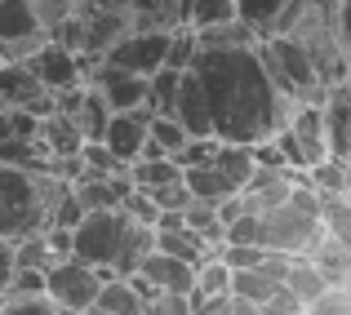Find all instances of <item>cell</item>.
<instances>
[{
    "label": "cell",
    "mask_w": 351,
    "mask_h": 315,
    "mask_svg": "<svg viewBox=\"0 0 351 315\" xmlns=\"http://www.w3.org/2000/svg\"><path fill=\"white\" fill-rule=\"evenodd\" d=\"M156 249L160 253H173V257H182V262H205L209 253H218V249H209L205 240L196 236L191 227H173V231H156Z\"/></svg>",
    "instance_id": "7402d4cb"
},
{
    "label": "cell",
    "mask_w": 351,
    "mask_h": 315,
    "mask_svg": "<svg viewBox=\"0 0 351 315\" xmlns=\"http://www.w3.org/2000/svg\"><path fill=\"white\" fill-rule=\"evenodd\" d=\"M276 289H280V280L271 271H263V266H240V271H232V284H227V293L249 302V307H263Z\"/></svg>",
    "instance_id": "ffe728a7"
},
{
    "label": "cell",
    "mask_w": 351,
    "mask_h": 315,
    "mask_svg": "<svg viewBox=\"0 0 351 315\" xmlns=\"http://www.w3.org/2000/svg\"><path fill=\"white\" fill-rule=\"evenodd\" d=\"M71 182L53 178L45 169L0 164V240H23L49 222V205Z\"/></svg>",
    "instance_id": "7a4b0ae2"
},
{
    "label": "cell",
    "mask_w": 351,
    "mask_h": 315,
    "mask_svg": "<svg viewBox=\"0 0 351 315\" xmlns=\"http://www.w3.org/2000/svg\"><path fill=\"white\" fill-rule=\"evenodd\" d=\"M218 257H223L232 271H240V266H258L263 244H218Z\"/></svg>",
    "instance_id": "836d02e7"
},
{
    "label": "cell",
    "mask_w": 351,
    "mask_h": 315,
    "mask_svg": "<svg viewBox=\"0 0 351 315\" xmlns=\"http://www.w3.org/2000/svg\"><path fill=\"white\" fill-rule=\"evenodd\" d=\"M289 9H293V0H236V18L254 27L258 40H263V36L285 32V23H289Z\"/></svg>",
    "instance_id": "e0dca14e"
},
{
    "label": "cell",
    "mask_w": 351,
    "mask_h": 315,
    "mask_svg": "<svg viewBox=\"0 0 351 315\" xmlns=\"http://www.w3.org/2000/svg\"><path fill=\"white\" fill-rule=\"evenodd\" d=\"M178 173L182 169L173 164V155H160V160H129V182H134V187H143V191L160 187V182H173Z\"/></svg>",
    "instance_id": "83f0119b"
},
{
    "label": "cell",
    "mask_w": 351,
    "mask_h": 315,
    "mask_svg": "<svg viewBox=\"0 0 351 315\" xmlns=\"http://www.w3.org/2000/svg\"><path fill=\"white\" fill-rule=\"evenodd\" d=\"M32 9H36V18H40V27H53L58 18L76 14L80 0H32Z\"/></svg>",
    "instance_id": "e575fe53"
},
{
    "label": "cell",
    "mask_w": 351,
    "mask_h": 315,
    "mask_svg": "<svg viewBox=\"0 0 351 315\" xmlns=\"http://www.w3.org/2000/svg\"><path fill=\"white\" fill-rule=\"evenodd\" d=\"M280 284H285V289H289L293 298L302 302V307H307V302L316 298L320 289H325V275H320L316 266L307 262V257H293V262H289V271H285V280H280Z\"/></svg>",
    "instance_id": "d4e9b609"
},
{
    "label": "cell",
    "mask_w": 351,
    "mask_h": 315,
    "mask_svg": "<svg viewBox=\"0 0 351 315\" xmlns=\"http://www.w3.org/2000/svg\"><path fill=\"white\" fill-rule=\"evenodd\" d=\"M182 187L191 191V200H209V205H214V200L232 196L236 182L227 178L214 160H200V164H187V169H182Z\"/></svg>",
    "instance_id": "ac0fdd59"
},
{
    "label": "cell",
    "mask_w": 351,
    "mask_h": 315,
    "mask_svg": "<svg viewBox=\"0 0 351 315\" xmlns=\"http://www.w3.org/2000/svg\"><path fill=\"white\" fill-rule=\"evenodd\" d=\"M40 40H45V27L36 18L32 0H0V53H5V62L27 58Z\"/></svg>",
    "instance_id": "52a82bcc"
},
{
    "label": "cell",
    "mask_w": 351,
    "mask_h": 315,
    "mask_svg": "<svg viewBox=\"0 0 351 315\" xmlns=\"http://www.w3.org/2000/svg\"><path fill=\"white\" fill-rule=\"evenodd\" d=\"M94 311H103V315H143V298H138V289L125 275H107V280L98 284Z\"/></svg>",
    "instance_id": "d6986e66"
},
{
    "label": "cell",
    "mask_w": 351,
    "mask_h": 315,
    "mask_svg": "<svg viewBox=\"0 0 351 315\" xmlns=\"http://www.w3.org/2000/svg\"><path fill=\"white\" fill-rule=\"evenodd\" d=\"M214 164L236 182V191H240V187H245V178L254 173V147H245V142H218Z\"/></svg>",
    "instance_id": "cb8c5ba5"
},
{
    "label": "cell",
    "mask_w": 351,
    "mask_h": 315,
    "mask_svg": "<svg viewBox=\"0 0 351 315\" xmlns=\"http://www.w3.org/2000/svg\"><path fill=\"white\" fill-rule=\"evenodd\" d=\"M107 14H116L125 27H178V0H85Z\"/></svg>",
    "instance_id": "4fadbf2b"
},
{
    "label": "cell",
    "mask_w": 351,
    "mask_h": 315,
    "mask_svg": "<svg viewBox=\"0 0 351 315\" xmlns=\"http://www.w3.org/2000/svg\"><path fill=\"white\" fill-rule=\"evenodd\" d=\"M182 227H191L209 249L223 244V222L214 218V205H209V200H191V205L182 209Z\"/></svg>",
    "instance_id": "4316f807"
},
{
    "label": "cell",
    "mask_w": 351,
    "mask_h": 315,
    "mask_svg": "<svg viewBox=\"0 0 351 315\" xmlns=\"http://www.w3.org/2000/svg\"><path fill=\"white\" fill-rule=\"evenodd\" d=\"M165 45H169V27H129L98 58L116 62V67L134 71V76H152L156 67H165Z\"/></svg>",
    "instance_id": "5b68a950"
},
{
    "label": "cell",
    "mask_w": 351,
    "mask_h": 315,
    "mask_svg": "<svg viewBox=\"0 0 351 315\" xmlns=\"http://www.w3.org/2000/svg\"><path fill=\"white\" fill-rule=\"evenodd\" d=\"M36 293H45V271H36V266H14L5 289H0V298H36Z\"/></svg>",
    "instance_id": "f546056e"
},
{
    "label": "cell",
    "mask_w": 351,
    "mask_h": 315,
    "mask_svg": "<svg viewBox=\"0 0 351 315\" xmlns=\"http://www.w3.org/2000/svg\"><path fill=\"white\" fill-rule=\"evenodd\" d=\"M316 222H320V231H325V236L347 240V244H351V205H347V196H320Z\"/></svg>",
    "instance_id": "484cf974"
},
{
    "label": "cell",
    "mask_w": 351,
    "mask_h": 315,
    "mask_svg": "<svg viewBox=\"0 0 351 315\" xmlns=\"http://www.w3.org/2000/svg\"><path fill=\"white\" fill-rule=\"evenodd\" d=\"M36 138H40V147H45V155H49V160H58V155H76L80 142H85L80 125H76L71 116H58V111L40 116V125H36Z\"/></svg>",
    "instance_id": "2e32d148"
},
{
    "label": "cell",
    "mask_w": 351,
    "mask_h": 315,
    "mask_svg": "<svg viewBox=\"0 0 351 315\" xmlns=\"http://www.w3.org/2000/svg\"><path fill=\"white\" fill-rule=\"evenodd\" d=\"M169 116L178 120L182 129H187V138H214V129H209L205 94H200L196 76H191L187 67H182V80H178V94H173V103H169Z\"/></svg>",
    "instance_id": "5bb4252c"
},
{
    "label": "cell",
    "mask_w": 351,
    "mask_h": 315,
    "mask_svg": "<svg viewBox=\"0 0 351 315\" xmlns=\"http://www.w3.org/2000/svg\"><path fill=\"white\" fill-rule=\"evenodd\" d=\"M302 315H351V289L347 284H325V289L302 307Z\"/></svg>",
    "instance_id": "f1b7e54d"
},
{
    "label": "cell",
    "mask_w": 351,
    "mask_h": 315,
    "mask_svg": "<svg viewBox=\"0 0 351 315\" xmlns=\"http://www.w3.org/2000/svg\"><path fill=\"white\" fill-rule=\"evenodd\" d=\"M147 134H152V138H156V142H160L169 155L178 151L182 142H187V129H182L173 116H152V120H147Z\"/></svg>",
    "instance_id": "4dcf8cb0"
},
{
    "label": "cell",
    "mask_w": 351,
    "mask_h": 315,
    "mask_svg": "<svg viewBox=\"0 0 351 315\" xmlns=\"http://www.w3.org/2000/svg\"><path fill=\"white\" fill-rule=\"evenodd\" d=\"M258 311H263V315H302V302H298V298H293V293L280 284V289H276V293H271V298H267Z\"/></svg>",
    "instance_id": "d590c367"
},
{
    "label": "cell",
    "mask_w": 351,
    "mask_h": 315,
    "mask_svg": "<svg viewBox=\"0 0 351 315\" xmlns=\"http://www.w3.org/2000/svg\"><path fill=\"white\" fill-rule=\"evenodd\" d=\"M9 271H14V240H0V289H5Z\"/></svg>",
    "instance_id": "8d00e7d4"
},
{
    "label": "cell",
    "mask_w": 351,
    "mask_h": 315,
    "mask_svg": "<svg viewBox=\"0 0 351 315\" xmlns=\"http://www.w3.org/2000/svg\"><path fill=\"white\" fill-rule=\"evenodd\" d=\"M307 182L320 191V196H347V187H351V169H347L343 155H325L320 164H311V169H307Z\"/></svg>",
    "instance_id": "603a6c76"
},
{
    "label": "cell",
    "mask_w": 351,
    "mask_h": 315,
    "mask_svg": "<svg viewBox=\"0 0 351 315\" xmlns=\"http://www.w3.org/2000/svg\"><path fill=\"white\" fill-rule=\"evenodd\" d=\"M147 120H152V116H147L143 107H134V111H112L98 142H103L120 164H129V160L138 155V147H143V138H147Z\"/></svg>",
    "instance_id": "8fae6325"
},
{
    "label": "cell",
    "mask_w": 351,
    "mask_h": 315,
    "mask_svg": "<svg viewBox=\"0 0 351 315\" xmlns=\"http://www.w3.org/2000/svg\"><path fill=\"white\" fill-rule=\"evenodd\" d=\"M0 107H23L40 120V116L53 111V98H49V89L27 71L23 58H9V62H0Z\"/></svg>",
    "instance_id": "9c48e42d"
},
{
    "label": "cell",
    "mask_w": 351,
    "mask_h": 315,
    "mask_svg": "<svg viewBox=\"0 0 351 315\" xmlns=\"http://www.w3.org/2000/svg\"><path fill=\"white\" fill-rule=\"evenodd\" d=\"M129 218L120 213L116 205L112 209H89L85 218L71 227V257L85 266H98V271H112V257L120 249V236H125Z\"/></svg>",
    "instance_id": "3957f363"
},
{
    "label": "cell",
    "mask_w": 351,
    "mask_h": 315,
    "mask_svg": "<svg viewBox=\"0 0 351 315\" xmlns=\"http://www.w3.org/2000/svg\"><path fill=\"white\" fill-rule=\"evenodd\" d=\"M23 62H27V71H32L49 94H53V89H67V85H80V80H85V71H80V53L62 49V45H53V40H40Z\"/></svg>",
    "instance_id": "30bf717a"
},
{
    "label": "cell",
    "mask_w": 351,
    "mask_h": 315,
    "mask_svg": "<svg viewBox=\"0 0 351 315\" xmlns=\"http://www.w3.org/2000/svg\"><path fill=\"white\" fill-rule=\"evenodd\" d=\"M143 315H191L187 311V293H165V289H156L152 298L143 302Z\"/></svg>",
    "instance_id": "d6a6232c"
},
{
    "label": "cell",
    "mask_w": 351,
    "mask_h": 315,
    "mask_svg": "<svg viewBox=\"0 0 351 315\" xmlns=\"http://www.w3.org/2000/svg\"><path fill=\"white\" fill-rule=\"evenodd\" d=\"M316 236H320V222L311 218V213L293 209L289 200H280V205L258 213V244L263 249H280V253L302 257Z\"/></svg>",
    "instance_id": "277c9868"
},
{
    "label": "cell",
    "mask_w": 351,
    "mask_h": 315,
    "mask_svg": "<svg viewBox=\"0 0 351 315\" xmlns=\"http://www.w3.org/2000/svg\"><path fill=\"white\" fill-rule=\"evenodd\" d=\"M214 315H263V311H258V307H249V302H240V298H232L223 311H214Z\"/></svg>",
    "instance_id": "74e56055"
},
{
    "label": "cell",
    "mask_w": 351,
    "mask_h": 315,
    "mask_svg": "<svg viewBox=\"0 0 351 315\" xmlns=\"http://www.w3.org/2000/svg\"><path fill=\"white\" fill-rule=\"evenodd\" d=\"M227 18H236V0H178V27H191V32L218 27Z\"/></svg>",
    "instance_id": "44dd1931"
},
{
    "label": "cell",
    "mask_w": 351,
    "mask_h": 315,
    "mask_svg": "<svg viewBox=\"0 0 351 315\" xmlns=\"http://www.w3.org/2000/svg\"><path fill=\"white\" fill-rule=\"evenodd\" d=\"M134 271L143 275L152 289H165V293H187L191 284H196V266L182 262V257H173V253H160V249L143 253Z\"/></svg>",
    "instance_id": "7c38bea8"
},
{
    "label": "cell",
    "mask_w": 351,
    "mask_h": 315,
    "mask_svg": "<svg viewBox=\"0 0 351 315\" xmlns=\"http://www.w3.org/2000/svg\"><path fill=\"white\" fill-rule=\"evenodd\" d=\"M187 71L196 76L200 94H205L209 129H214L218 142L254 147L289 120L293 103L271 85L258 45H232V49L196 45Z\"/></svg>",
    "instance_id": "6da1fadb"
},
{
    "label": "cell",
    "mask_w": 351,
    "mask_h": 315,
    "mask_svg": "<svg viewBox=\"0 0 351 315\" xmlns=\"http://www.w3.org/2000/svg\"><path fill=\"white\" fill-rule=\"evenodd\" d=\"M302 257L325 275V284H347L351 280V244H347V240H334V236L320 231V236L307 244V253H302Z\"/></svg>",
    "instance_id": "9a60e30c"
},
{
    "label": "cell",
    "mask_w": 351,
    "mask_h": 315,
    "mask_svg": "<svg viewBox=\"0 0 351 315\" xmlns=\"http://www.w3.org/2000/svg\"><path fill=\"white\" fill-rule=\"evenodd\" d=\"M138 191H143V187H138ZM147 196H152L160 209H187V205H191V191L182 187V173H178L173 182H160V187H152Z\"/></svg>",
    "instance_id": "1f68e13d"
},
{
    "label": "cell",
    "mask_w": 351,
    "mask_h": 315,
    "mask_svg": "<svg viewBox=\"0 0 351 315\" xmlns=\"http://www.w3.org/2000/svg\"><path fill=\"white\" fill-rule=\"evenodd\" d=\"M85 85H94L98 94H103L107 111H134L147 98V76H134V71L116 67V62H103V58L89 62Z\"/></svg>",
    "instance_id": "ba28073f"
},
{
    "label": "cell",
    "mask_w": 351,
    "mask_h": 315,
    "mask_svg": "<svg viewBox=\"0 0 351 315\" xmlns=\"http://www.w3.org/2000/svg\"><path fill=\"white\" fill-rule=\"evenodd\" d=\"M98 284H103V271L76 262V257H58V262L45 271V293H49V302L62 307V311H89L94 298H98Z\"/></svg>",
    "instance_id": "8992f818"
}]
</instances>
